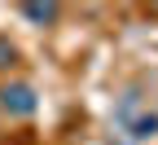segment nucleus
Returning a JSON list of instances; mask_svg holds the SVG:
<instances>
[{"label": "nucleus", "instance_id": "obj_3", "mask_svg": "<svg viewBox=\"0 0 158 145\" xmlns=\"http://www.w3.org/2000/svg\"><path fill=\"white\" fill-rule=\"evenodd\" d=\"M123 136H127V141H149V136H158V110H141L136 123H132Z\"/></svg>", "mask_w": 158, "mask_h": 145}, {"label": "nucleus", "instance_id": "obj_2", "mask_svg": "<svg viewBox=\"0 0 158 145\" xmlns=\"http://www.w3.org/2000/svg\"><path fill=\"white\" fill-rule=\"evenodd\" d=\"M136 114H141V92H123V97H118V106H114V128L118 132H127L132 128V123H136Z\"/></svg>", "mask_w": 158, "mask_h": 145}, {"label": "nucleus", "instance_id": "obj_4", "mask_svg": "<svg viewBox=\"0 0 158 145\" xmlns=\"http://www.w3.org/2000/svg\"><path fill=\"white\" fill-rule=\"evenodd\" d=\"M18 13H22L27 22H35V27H48V22H57V5H22Z\"/></svg>", "mask_w": 158, "mask_h": 145}, {"label": "nucleus", "instance_id": "obj_5", "mask_svg": "<svg viewBox=\"0 0 158 145\" xmlns=\"http://www.w3.org/2000/svg\"><path fill=\"white\" fill-rule=\"evenodd\" d=\"M13 62H18V49L9 44V35H0V70H9Z\"/></svg>", "mask_w": 158, "mask_h": 145}, {"label": "nucleus", "instance_id": "obj_1", "mask_svg": "<svg viewBox=\"0 0 158 145\" xmlns=\"http://www.w3.org/2000/svg\"><path fill=\"white\" fill-rule=\"evenodd\" d=\"M0 110H5L9 119H31L40 110V97L31 84H5L0 88Z\"/></svg>", "mask_w": 158, "mask_h": 145}]
</instances>
